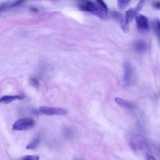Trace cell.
Wrapping results in <instances>:
<instances>
[{
    "mask_svg": "<svg viewBox=\"0 0 160 160\" xmlns=\"http://www.w3.org/2000/svg\"><path fill=\"white\" fill-rule=\"evenodd\" d=\"M81 11H88L101 19H105L108 16L107 12H106L99 4H96L90 1H83L78 6Z\"/></svg>",
    "mask_w": 160,
    "mask_h": 160,
    "instance_id": "obj_1",
    "label": "cell"
},
{
    "mask_svg": "<svg viewBox=\"0 0 160 160\" xmlns=\"http://www.w3.org/2000/svg\"><path fill=\"white\" fill-rule=\"evenodd\" d=\"M129 144L135 152H143L149 148L148 143L144 138L139 134H132L130 136Z\"/></svg>",
    "mask_w": 160,
    "mask_h": 160,
    "instance_id": "obj_2",
    "label": "cell"
},
{
    "mask_svg": "<svg viewBox=\"0 0 160 160\" xmlns=\"http://www.w3.org/2000/svg\"><path fill=\"white\" fill-rule=\"evenodd\" d=\"M136 81V74L134 70L129 62H126L124 64V75L122 82L124 86H130Z\"/></svg>",
    "mask_w": 160,
    "mask_h": 160,
    "instance_id": "obj_3",
    "label": "cell"
},
{
    "mask_svg": "<svg viewBox=\"0 0 160 160\" xmlns=\"http://www.w3.org/2000/svg\"><path fill=\"white\" fill-rule=\"evenodd\" d=\"M34 123V121L31 118H21L12 124V129L15 131H26L31 129Z\"/></svg>",
    "mask_w": 160,
    "mask_h": 160,
    "instance_id": "obj_4",
    "label": "cell"
},
{
    "mask_svg": "<svg viewBox=\"0 0 160 160\" xmlns=\"http://www.w3.org/2000/svg\"><path fill=\"white\" fill-rule=\"evenodd\" d=\"M39 112L43 114L48 116L54 115H64L66 114L68 111L62 108L59 107H49V106H40L39 108Z\"/></svg>",
    "mask_w": 160,
    "mask_h": 160,
    "instance_id": "obj_5",
    "label": "cell"
},
{
    "mask_svg": "<svg viewBox=\"0 0 160 160\" xmlns=\"http://www.w3.org/2000/svg\"><path fill=\"white\" fill-rule=\"evenodd\" d=\"M138 29L142 32L149 30V22L148 18L141 14H137L135 17Z\"/></svg>",
    "mask_w": 160,
    "mask_h": 160,
    "instance_id": "obj_6",
    "label": "cell"
},
{
    "mask_svg": "<svg viewBox=\"0 0 160 160\" xmlns=\"http://www.w3.org/2000/svg\"><path fill=\"white\" fill-rule=\"evenodd\" d=\"M112 16H114V18L115 19H118V21L119 22L122 30L125 32H128V31H129V24L126 23V20H125V17L123 16L120 12H116V11L112 12Z\"/></svg>",
    "mask_w": 160,
    "mask_h": 160,
    "instance_id": "obj_7",
    "label": "cell"
},
{
    "mask_svg": "<svg viewBox=\"0 0 160 160\" xmlns=\"http://www.w3.org/2000/svg\"><path fill=\"white\" fill-rule=\"evenodd\" d=\"M114 101L117 104H118L121 108H123L125 109H134L136 108V106L133 102L123 99L119 97H116L114 99Z\"/></svg>",
    "mask_w": 160,
    "mask_h": 160,
    "instance_id": "obj_8",
    "label": "cell"
},
{
    "mask_svg": "<svg viewBox=\"0 0 160 160\" xmlns=\"http://www.w3.org/2000/svg\"><path fill=\"white\" fill-rule=\"evenodd\" d=\"M23 98L19 95H6L0 98L1 104H9L16 100L21 99Z\"/></svg>",
    "mask_w": 160,
    "mask_h": 160,
    "instance_id": "obj_9",
    "label": "cell"
},
{
    "mask_svg": "<svg viewBox=\"0 0 160 160\" xmlns=\"http://www.w3.org/2000/svg\"><path fill=\"white\" fill-rule=\"evenodd\" d=\"M148 44L144 41H136L134 43V49L138 53L144 52L147 50Z\"/></svg>",
    "mask_w": 160,
    "mask_h": 160,
    "instance_id": "obj_10",
    "label": "cell"
},
{
    "mask_svg": "<svg viewBox=\"0 0 160 160\" xmlns=\"http://www.w3.org/2000/svg\"><path fill=\"white\" fill-rule=\"evenodd\" d=\"M138 12L135 9V8H130L128 11H126L125 12V16H124L126 23L129 24L132 21V19L136 17Z\"/></svg>",
    "mask_w": 160,
    "mask_h": 160,
    "instance_id": "obj_11",
    "label": "cell"
},
{
    "mask_svg": "<svg viewBox=\"0 0 160 160\" xmlns=\"http://www.w3.org/2000/svg\"><path fill=\"white\" fill-rule=\"evenodd\" d=\"M40 142V139L39 138H34L32 139L26 146L27 149H36L39 146Z\"/></svg>",
    "mask_w": 160,
    "mask_h": 160,
    "instance_id": "obj_12",
    "label": "cell"
},
{
    "mask_svg": "<svg viewBox=\"0 0 160 160\" xmlns=\"http://www.w3.org/2000/svg\"><path fill=\"white\" fill-rule=\"evenodd\" d=\"M130 0H117V4L120 10L125 9L129 4Z\"/></svg>",
    "mask_w": 160,
    "mask_h": 160,
    "instance_id": "obj_13",
    "label": "cell"
},
{
    "mask_svg": "<svg viewBox=\"0 0 160 160\" xmlns=\"http://www.w3.org/2000/svg\"><path fill=\"white\" fill-rule=\"evenodd\" d=\"M29 82L31 86H32L33 87L36 88H39V80L34 77H31L29 79Z\"/></svg>",
    "mask_w": 160,
    "mask_h": 160,
    "instance_id": "obj_14",
    "label": "cell"
},
{
    "mask_svg": "<svg viewBox=\"0 0 160 160\" xmlns=\"http://www.w3.org/2000/svg\"><path fill=\"white\" fill-rule=\"evenodd\" d=\"M21 160H39V156L38 155H26L21 158Z\"/></svg>",
    "mask_w": 160,
    "mask_h": 160,
    "instance_id": "obj_15",
    "label": "cell"
},
{
    "mask_svg": "<svg viewBox=\"0 0 160 160\" xmlns=\"http://www.w3.org/2000/svg\"><path fill=\"white\" fill-rule=\"evenodd\" d=\"M153 24L155 31L158 34L160 35V20L155 19V21L153 22Z\"/></svg>",
    "mask_w": 160,
    "mask_h": 160,
    "instance_id": "obj_16",
    "label": "cell"
},
{
    "mask_svg": "<svg viewBox=\"0 0 160 160\" xmlns=\"http://www.w3.org/2000/svg\"><path fill=\"white\" fill-rule=\"evenodd\" d=\"M9 8H11V4L8 2H3L0 4V12L4 11L8 9Z\"/></svg>",
    "mask_w": 160,
    "mask_h": 160,
    "instance_id": "obj_17",
    "label": "cell"
},
{
    "mask_svg": "<svg viewBox=\"0 0 160 160\" xmlns=\"http://www.w3.org/2000/svg\"><path fill=\"white\" fill-rule=\"evenodd\" d=\"M96 2H98V4L106 11V12H108V6L106 4V3L104 2L103 0H96Z\"/></svg>",
    "mask_w": 160,
    "mask_h": 160,
    "instance_id": "obj_18",
    "label": "cell"
},
{
    "mask_svg": "<svg viewBox=\"0 0 160 160\" xmlns=\"http://www.w3.org/2000/svg\"><path fill=\"white\" fill-rule=\"evenodd\" d=\"M23 1L24 0H16L13 3H12L11 4V8L14 7V6H17L18 5H20L23 2Z\"/></svg>",
    "mask_w": 160,
    "mask_h": 160,
    "instance_id": "obj_19",
    "label": "cell"
},
{
    "mask_svg": "<svg viewBox=\"0 0 160 160\" xmlns=\"http://www.w3.org/2000/svg\"><path fill=\"white\" fill-rule=\"evenodd\" d=\"M154 6L156 8L160 9V2H155V3L154 4Z\"/></svg>",
    "mask_w": 160,
    "mask_h": 160,
    "instance_id": "obj_20",
    "label": "cell"
},
{
    "mask_svg": "<svg viewBox=\"0 0 160 160\" xmlns=\"http://www.w3.org/2000/svg\"><path fill=\"white\" fill-rule=\"evenodd\" d=\"M146 160H156V159H155V158L154 156H152L151 155H149V156H148L147 157Z\"/></svg>",
    "mask_w": 160,
    "mask_h": 160,
    "instance_id": "obj_21",
    "label": "cell"
},
{
    "mask_svg": "<svg viewBox=\"0 0 160 160\" xmlns=\"http://www.w3.org/2000/svg\"><path fill=\"white\" fill-rule=\"evenodd\" d=\"M76 160H80V159H76Z\"/></svg>",
    "mask_w": 160,
    "mask_h": 160,
    "instance_id": "obj_22",
    "label": "cell"
},
{
    "mask_svg": "<svg viewBox=\"0 0 160 160\" xmlns=\"http://www.w3.org/2000/svg\"><path fill=\"white\" fill-rule=\"evenodd\" d=\"M159 95H160V92H159Z\"/></svg>",
    "mask_w": 160,
    "mask_h": 160,
    "instance_id": "obj_23",
    "label": "cell"
},
{
    "mask_svg": "<svg viewBox=\"0 0 160 160\" xmlns=\"http://www.w3.org/2000/svg\"></svg>",
    "mask_w": 160,
    "mask_h": 160,
    "instance_id": "obj_24",
    "label": "cell"
}]
</instances>
